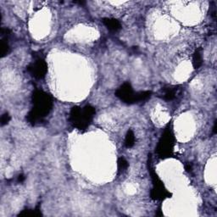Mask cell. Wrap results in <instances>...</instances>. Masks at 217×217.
I'll return each mask as SVG.
<instances>
[{"mask_svg":"<svg viewBox=\"0 0 217 217\" xmlns=\"http://www.w3.org/2000/svg\"><path fill=\"white\" fill-rule=\"evenodd\" d=\"M33 74L37 77H42L46 72V64L42 60H38L32 66Z\"/></svg>","mask_w":217,"mask_h":217,"instance_id":"obj_2","label":"cell"},{"mask_svg":"<svg viewBox=\"0 0 217 217\" xmlns=\"http://www.w3.org/2000/svg\"><path fill=\"white\" fill-rule=\"evenodd\" d=\"M118 165L120 169H125L127 167V162L125 160V159L121 158L118 161Z\"/></svg>","mask_w":217,"mask_h":217,"instance_id":"obj_7","label":"cell"},{"mask_svg":"<svg viewBox=\"0 0 217 217\" xmlns=\"http://www.w3.org/2000/svg\"><path fill=\"white\" fill-rule=\"evenodd\" d=\"M104 23L109 30H112V31H116L121 27L119 21L115 19H105L104 20Z\"/></svg>","mask_w":217,"mask_h":217,"instance_id":"obj_3","label":"cell"},{"mask_svg":"<svg viewBox=\"0 0 217 217\" xmlns=\"http://www.w3.org/2000/svg\"><path fill=\"white\" fill-rule=\"evenodd\" d=\"M176 96V90L175 89H172V88H169L167 90H165V93H164V98L165 99L171 100L172 99H174Z\"/></svg>","mask_w":217,"mask_h":217,"instance_id":"obj_5","label":"cell"},{"mask_svg":"<svg viewBox=\"0 0 217 217\" xmlns=\"http://www.w3.org/2000/svg\"><path fill=\"white\" fill-rule=\"evenodd\" d=\"M117 96L120 97L123 101L127 103H132L137 101V93L135 94L129 84H124L117 91Z\"/></svg>","mask_w":217,"mask_h":217,"instance_id":"obj_1","label":"cell"},{"mask_svg":"<svg viewBox=\"0 0 217 217\" xmlns=\"http://www.w3.org/2000/svg\"><path fill=\"white\" fill-rule=\"evenodd\" d=\"M126 145L127 147L130 148L131 146L134 145V143H135V137H134V134L132 133V131H129L128 134L127 135V137H126Z\"/></svg>","mask_w":217,"mask_h":217,"instance_id":"obj_4","label":"cell"},{"mask_svg":"<svg viewBox=\"0 0 217 217\" xmlns=\"http://www.w3.org/2000/svg\"><path fill=\"white\" fill-rule=\"evenodd\" d=\"M201 62H202L201 55L198 52L195 53L194 56H193V65H194V67H199V65L201 64Z\"/></svg>","mask_w":217,"mask_h":217,"instance_id":"obj_6","label":"cell"},{"mask_svg":"<svg viewBox=\"0 0 217 217\" xmlns=\"http://www.w3.org/2000/svg\"><path fill=\"white\" fill-rule=\"evenodd\" d=\"M9 121V115H5L2 116V124H5Z\"/></svg>","mask_w":217,"mask_h":217,"instance_id":"obj_8","label":"cell"}]
</instances>
